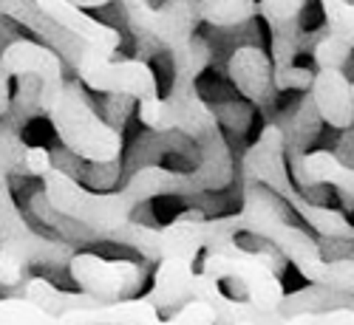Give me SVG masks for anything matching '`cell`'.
Wrapping results in <instances>:
<instances>
[{
	"mask_svg": "<svg viewBox=\"0 0 354 325\" xmlns=\"http://www.w3.org/2000/svg\"><path fill=\"white\" fill-rule=\"evenodd\" d=\"M51 167V153L26 144L17 130L0 128V286H17L28 266H66L77 252L68 241H54L26 224L12 195V173L40 179Z\"/></svg>",
	"mask_w": 354,
	"mask_h": 325,
	"instance_id": "1",
	"label": "cell"
},
{
	"mask_svg": "<svg viewBox=\"0 0 354 325\" xmlns=\"http://www.w3.org/2000/svg\"><path fill=\"white\" fill-rule=\"evenodd\" d=\"M239 232L267 238L272 246L281 249L286 260H292L295 269L323 257L320 246L312 241V235L289 224L283 198L275 195L270 187H263L261 181H244L241 213L224 215V218H207V224H204V252L235 255L241 249L235 244V235Z\"/></svg>",
	"mask_w": 354,
	"mask_h": 325,
	"instance_id": "2",
	"label": "cell"
},
{
	"mask_svg": "<svg viewBox=\"0 0 354 325\" xmlns=\"http://www.w3.org/2000/svg\"><path fill=\"white\" fill-rule=\"evenodd\" d=\"M43 116H48L57 139L77 159L88 164H113L122 156V133L94 110L82 82L63 79Z\"/></svg>",
	"mask_w": 354,
	"mask_h": 325,
	"instance_id": "3",
	"label": "cell"
},
{
	"mask_svg": "<svg viewBox=\"0 0 354 325\" xmlns=\"http://www.w3.org/2000/svg\"><path fill=\"white\" fill-rule=\"evenodd\" d=\"M40 179H43V198L48 201L51 210L57 215L82 224L88 232L100 235V238H111L116 229H122L131 221L133 206L120 195V190L116 193L85 190L71 173L54 164Z\"/></svg>",
	"mask_w": 354,
	"mask_h": 325,
	"instance_id": "4",
	"label": "cell"
},
{
	"mask_svg": "<svg viewBox=\"0 0 354 325\" xmlns=\"http://www.w3.org/2000/svg\"><path fill=\"white\" fill-rule=\"evenodd\" d=\"M201 272L216 277L218 283H230L232 297L247 300L255 311L272 314L281 308L286 291L278 277V263L270 252H250L239 249L235 255L204 252Z\"/></svg>",
	"mask_w": 354,
	"mask_h": 325,
	"instance_id": "5",
	"label": "cell"
},
{
	"mask_svg": "<svg viewBox=\"0 0 354 325\" xmlns=\"http://www.w3.org/2000/svg\"><path fill=\"white\" fill-rule=\"evenodd\" d=\"M77 79L100 94L131 97V99H151L159 97V82L153 68L145 60H113V57L82 46L77 60L71 63Z\"/></svg>",
	"mask_w": 354,
	"mask_h": 325,
	"instance_id": "6",
	"label": "cell"
},
{
	"mask_svg": "<svg viewBox=\"0 0 354 325\" xmlns=\"http://www.w3.org/2000/svg\"><path fill=\"white\" fill-rule=\"evenodd\" d=\"M122 6L131 26L162 43L173 60L190 48L201 23L198 0H162V6H153L151 0H122Z\"/></svg>",
	"mask_w": 354,
	"mask_h": 325,
	"instance_id": "7",
	"label": "cell"
},
{
	"mask_svg": "<svg viewBox=\"0 0 354 325\" xmlns=\"http://www.w3.org/2000/svg\"><path fill=\"white\" fill-rule=\"evenodd\" d=\"M66 269L71 272V280L94 294L97 300H120V297H133L142 288L147 269L136 260H108L94 252H74L66 263Z\"/></svg>",
	"mask_w": 354,
	"mask_h": 325,
	"instance_id": "8",
	"label": "cell"
},
{
	"mask_svg": "<svg viewBox=\"0 0 354 325\" xmlns=\"http://www.w3.org/2000/svg\"><path fill=\"white\" fill-rule=\"evenodd\" d=\"M0 71H6L9 77H35L40 82V99L37 108L46 113L51 97L57 94V88L63 85V57L46 43L37 40H12L3 54H0Z\"/></svg>",
	"mask_w": 354,
	"mask_h": 325,
	"instance_id": "9",
	"label": "cell"
},
{
	"mask_svg": "<svg viewBox=\"0 0 354 325\" xmlns=\"http://www.w3.org/2000/svg\"><path fill=\"white\" fill-rule=\"evenodd\" d=\"M244 181H261L275 195L283 198V204L298 195L301 190L292 184L289 167H286V139L278 125H267L261 136L252 141V147L244 153Z\"/></svg>",
	"mask_w": 354,
	"mask_h": 325,
	"instance_id": "10",
	"label": "cell"
},
{
	"mask_svg": "<svg viewBox=\"0 0 354 325\" xmlns=\"http://www.w3.org/2000/svg\"><path fill=\"white\" fill-rule=\"evenodd\" d=\"M35 6L51 20L68 32L71 37H77L82 46L94 48V51H102L108 57H113L122 46V35L116 32L113 26L108 23H100L88 14L85 9L74 6L71 0H35Z\"/></svg>",
	"mask_w": 354,
	"mask_h": 325,
	"instance_id": "11",
	"label": "cell"
},
{
	"mask_svg": "<svg viewBox=\"0 0 354 325\" xmlns=\"http://www.w3.org/2000/svg\"><path fill=\"white\" fill-rule=\"evenodd\" d=\"M309 102L315 113L326 125L346 130L354 125V97L351 82L346 79L343 68H317L309 85Z\"/></svg>",
	"mask_w": 354,
	"mask_h": 325,
	"instance_id": "12",
	"label": "cell"
},
{
	"mask_svg": "<svg viewBox=\"0 0 354 325\" xmlns=\"http://www.w3.org/2000/svg\"><path fill=\"white\" fill-rule=\"evenodd\" d=\"M227 74H230L232 85L258 108H270L275 102L278 91L272 85V60L263 48H258V46L239 48L230 57Z\"/></svg>",
	"mask_w": 354,
	"mask_h": 325,
	"instance_id": "13",
	"label": "cell"
},
{
	"mask_svg": "<svg viewBox=\"0 0 354 325\" xmlns=\"http://www.w3.org/2000/svg\"><path fill=\"white\" fill-rule=\"evenodd\" d=\"M159 308L142 294V297H120L102 300L97 306H85L68 314H60V325H151L159 319Z\"/></svg>",
	"mask_w": 354,
	"mask_h": 325,
	"instance_id": "14",
	"label": "cell"
},
{
	"mask_svg": "<svg viewBox=\"0 0 354 325\" xmlns=\"http://www.w3.org/2000/svg\"><path fill=\"white\" fill-rule=\"evenodd\" d=\"M193 275H196V260L190 257H159L153 269V286L145 294L159 311L179 308L185 300H190L193 291Z\"/></svg>",
	"mask_w": 354,
	"mask_h": 325,
	"instance_id": "15",
	"label": "cell"
},
{
	"mask_svg": "<svg viewBox=\"0 0 354 325\" xmlns=\"http://www.w3.org/2000/svg\"><path fill=\"white\" fill-rule=\"evenodd\" d=\"M23 297H28L32 303H37L43 311L60 317V314H68V311H77V308H85V306H97L102 300H97L94 294L88 291H63L51 286L46 277H28L26 280V288H23Z\"/></svg>",
	"mask_w": 354,
	"mask_h": 325,
	"instance_id": "16",
	"label": "cell"
},
{
	"mask_svg": "<svg viewBox=\"0 0 354 325\" xmlns=\"http://www.w3.org/2000/svg\"><path fill=\"white\" fill-rule=\"evenodd\" d=\"M286 206H292L295 213H298L317 235H323V238H335V241H354V224H348L346 215H340L337 210H332V206L326 204H315L309 201L304 193L292 195L286 201Z\"/></svg>",
	"mask_w": 354,
	"mask_h": 325,
	"instance_id": "17",
	"label": "cell"
},
{
	"mask_svg": "<svg viewBox=\"0 0 354 325\" xmlns=\"http://www.w3.org/2000/svg\"><path fill=\"white\" fill-rule=\"evenodd\" d=\"M298 272L315 286H326V288H335L343 294H354V257H337V260L317 257V260L301 266Z\"/></svg>",
	"mask_w": 354,
	"mask_h": 325,
	"instance_id": "18",
	"label": "cell"
},
{
	"mask_svg": "<svg viewBox=\"0 0 354 325\" xmlns=\"http://www.w3.org/2000/svg\"><path fill=\"white\" fill-rule=\"evenodd\" d=\"M258 14V0H198V17L218 28H232Z\"/></svg>",
	"mask_w": 354,
	"mask_h": 325,
	"instance_id": "19",
	"label": "cell"
},
{
	"mask_svg": "<svg viewBox=\"0 0 354 325\" xmlns=\"http://www.w3.org/2000/svg\"><path fill=\"white\" fill-rule=\"evenodd\" d=\"M0 325H60V319L43 311L28 297H3L0 300Z\"/></svg>",
	"mask_w": 354,
	"mask_h": 325,
	"instance_id": "20",
	"label": "cell"
},
{
	"mask_svg": "<svg viewBox=\"0 0 354 325\" xmlns=\"http://www.w3.org/2000/svg\"><path fill=\"white\" fill-rule=\"evenodd\" d=\"M329 35L354 48V3L351 0H320Z\"/></svg>",
	"mask_w": 354,
	"mask_h": 325,
	"instance_id": "21",
	"label": "cell"
},
{
	"mask_svg": "<svg viewBox=\"0 0 354 325\" xmlns=\"http://www.w3.org/2000/svg\"><path fill=\"white\" fill-rule=\"evenodd\" d=\"M306 0H258V14L267 20L270 32L278 28H295Z\"/></svg>",
	"mask_w": 354,
	"mask_h": 325,
	"instance_id": "22",
	"label": "cell"
},
{
	"mask_svg": "<svg viewBox=\"0 0 354 325\" xmlns=\"http://www.w3.org/2000/svg\"><path fill=\"white\" fill-rule=\"evenodd\" d=\"M283 325H354V306L289 314V317H283Z\"/></svg>",
	"mask_w": 354,
	"mask_h": 325,
	"instance_id": "23",
	"label": "cell"
},
{
	"mask_svg": "<svg viewBox=\"0 0 354 325\" xmlns=\"http://www.w3.org/2000/svg\"><path fill=\"white\" fill-rule=\"evenodd\" d=\"M351 54H354V48L346 46L343 40L332 37V35L323 37V40L315 46V51H312L317 68H343V66L348 63V57H351Z\"/></svg>",
	"mask_w": 354,
	"mask_h": 325,
	"instance_id": "24",
	"label": "cell"
},
{
	"mask_svg": "<svg viewBox=\"0 0 354 325\" xmlns=\"http://www.w3.org/2000/svg\"><path fill=\"white\" fill-rule=\"evenodd\" d=\"M312 77H315L312 68L295 66V63H292V66H286V68L272 71V85H275V91H289V88H295V91H309Z\"/></svg>",
	"mask_w": 354,
	"mask_h": 325,
	"instance_id": "25",
	"label": "cell"
},
{
	"mask_svg": "<svg viewBox=\"0 0 354 325\" xmlns=\"http://www.w3.org/2000/svg\"><path fill=\"white\" fill-rule=\"evenodd\" d=\"M182 325H216V311L207 300H198V297H190L179 306V311L173 314Z\"/></svg>",
	"mask_w": 354,
	"mask_h": 325,
	"instance_id": "26",
	"label": "cell"
},
{
	"mask_svg": "<svg viewBox=\"0 0 354 325\" xmlns=\"http://www.w3.org/2000/svg\"><path fill=\"white\" fill-rule=\"evenodd\" d=\"M9 74L0 71V119L9 113V105H12V85H9Z\"/></svg>",
	"mask_w": 354,
	"mask_h": 325,
	"instance_id": "27",
	"label": "cell"
},
{
	"mask_svg": "<svg viewBox=\"0 0 354 325\" xmlns=\"http://www.w3.org/2000/svg\"><path fill=\"white\" fill-rule=\"evenodd\" d=\"M71 3L80 6V9H100V6L111 3V0H71Z\"/></svg>",
	"mask_w": 354,
	"mask_h": 325,
	"instance_id": "28",
	"label": "cell"
},
{
	"mask_svg": "<svg viewBox=\"0 0 354 325\" xmlns=\"http://www.w3.org/2000/svg\"><path fill=\"white\" fill-rule=\"evenodd\" d=\"M151 325H182V322L176 319V317H170V319H162V317H159V319H153Z\"/></svg>",
	"mask_w": 354,
	"mask_h": 325,
	"instance_id": "29",
	"label": "cell"
},
{
	"mask_svg": "<svg viewBox=\"0 0 354 325\" xmlns=\"http://www.w3.org/2000/svg\"><path fill=\"white\" fill-rule=\"evenodd\" d=\"M351 97H354V79H351Z\"/></svg>",
	"mask_w": 354,
	"mask_h": 325,
	"instance_id": "30",
	"label": "cell"
}]
</instances>
